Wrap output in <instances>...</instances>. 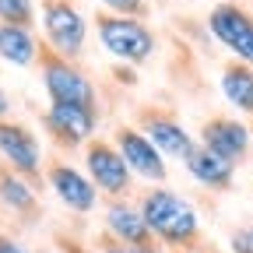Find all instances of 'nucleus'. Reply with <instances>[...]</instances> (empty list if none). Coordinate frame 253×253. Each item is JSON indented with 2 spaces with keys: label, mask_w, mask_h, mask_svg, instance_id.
<instances>
[{
  "label": "nucleus",
  "mask_w": 253,
  "mask_h": 253,
  "mask_svg": "<svg viewBox=\"0 0 253 253\" xmlns=\"http://www.w3.org/2000/svg\"><path fill=\"white\" fill-rule=\"evenodd\" d=\"M201 144L208 151H214L218 158L239 166V162H246L253 137H250V126L243 120H236V116H211L201 126Z\"/></svg>",
  "instance_id": "nucleus-12"
},
{
  "label": "nucleus",
  "mask_w": 253,
  "mask_h": 253,
  "mask_svg": "<svg viewBox=\"0 0 253 253\" xmlns=\"http://www.w3.org/2000/svg\"><path fill=\"white\" fill-rule=\"evenodd\" d=\"M137 123H141L137 130L158 148L162 158H179V162H186V155L197 148V141L190 137V130L179 123V116L162 109V106H141Z\"/></svg>",
  "instance_id": "nucleus-8"
},
{
  "label": "nucleus",
  "mask_w": 253,
  "mask_h": 253,
  "mask_svg": "<svg viewBox=\"0 0 253 253\" xmlns=\"http://www.w3.org/2000/svg\"><path fill=\"white\" fill-rule=\"evenodd\" d=\"M0 166L25 176L28 183H39L46 172L39 137L18 120H0Z\"/></svg>",
  "instance_id": "nucleus-6"
},
{
  "label": "nucleus",
  "mask_w": 253,
  "mask_h": 253,
  "mask_svg": "<svg viewBox=\"0 0 253 253\" xmlns=\"http://www.w3.org/2000/svg\"><path fill=\"white\" fill-rule=\"evenodd\" d=\"M42 179L49 183V190L60 197L63 208H71L78 214H91L95 208H99V190H95V183L71 162H60V158H53V162L46 166Z\"/></svg>",
  "instance_id": "nucleus-11"
},
{
  "label": "nucleus",
  "mask_w": 253,
  "mask_h": 253,
  "mask_svg": "<svg viewBox=\"0 0 253 253\" xmlns=\"http://www.w3.org/2000/svg\"><path fill=\"white\" fill-rule=\"evenodd\" d=\"M208 32L225 46L239 63L253 67V14H246L232 0H218L208 11Z\"/></svg>",
  "instance_id": "nucleus-7"
},
{
  "label": "nucleus",
  "mask_w": 253,
  "mask_h": 253,
  "mask_svg": "<svg viewBox=\"0 0 253 253\" xmlns=\"http://www.w3.org/2000/svg\"><path fill=\"white\" fill-rule=\"evenodd\" d=\"M63 250H67V253H91V250H84V246H74V243H63Z\"/></svg>",
  "instance_id": "nucleus-25"
},
{
  "label": "nucleus",
  "mask_w": 253,
  "mask_h": 253,
  "mask_svg": "<svg viewBox=\"0 0 253 253\" xmlns=\"http://www.w3.org/2000/svg\"><path fill=\"white\" fill-rule=\"evenodd\" d=\"M218 84H221V95H225V102H229L232 109L253 116V67L232 60V63H225V67H221Z\"/></svg>",
  "instance_id": "nucleus-17"
},
{
  "label": "nucleus",
  "mask_w": 253,
  "mask_h": 253,
  "mask_svg": "<svg viewBox=\"0 0 253 253\" xmlns=\"http://www.w3.org/2000/svg\"><path fill=\"white\" fill-rule=\"evenodd\" d=\"M229 246H232V253H253V225L232 232V243Z\"/></svg>",
  "instance_id": "nucleus-20"
},
{
  "label": "nucleus",
  "mask_w": 253,
  "mask_h": 253,
  "mask_svg": "<svg viewBox=\"0 0 253 253\" xmlns=\"http://www.w3.org/2000/svg\"><path fill=\"white\" fill-rule=\"evenodd\" d=\"M99 253H134L130 246H123V243H116L113 236H102V250Z\"/></svg>",
  "instance_id": "nucleus-21"
},
{
  "label": "nucleus",
  "mask_w": 253,
  "mask_h": 253,
  "mask_svg": "<svg viewBox=\"0 0 253 253\" xmlns=\"http://www.w3.org/2000/svg\"><path fill=\"white\" fill-rule=\"evenodd\" d=\"M99 4L120 18H137V21L148 18V0H99Z\"/></svg>",
  "instance_id": "nucleus-19"
},
{
  "label": "nucleus",
  "mask_w": 253,
  "mask_h": 253,
  "mask_svg": "<svg viewBox=\"0 0 253 253\" xmlns=\"http://www.w3.org/2000/svg\"><path fill=\"white\" fill-rule=\"evenodd\" d=\"M42 126L56 148H84L99 130V109L49 102V109L42 113Z\"/></svg>",
  "instance_id": "nucleus-10"
},
{
  "label": "nucleus",
  "mask_w": 253,
  "mask_h": 253,
  "mask_svg": "<svg viewBox=\"0 0 253 253\" xmlns=\"http://www.w3.org/2000/svg\"><path fill=\"white\" fill-rule=\"evenodd\" d=\"M39 74H42V88L49 95V102L56 106H88V109H99V88L95 81L78 67L74 60H63L56 53H49L42 46L39 56Z\"/></svg>",
  "instance_id": "nucleus-4"
},
{
  "label": "nucleus",
  "mask_w": 253,
  "mask_h": 253,
  "mask_svg": "<svg viewBox=\"0 0 253 253\" xmlns=\"http://www.w3.org/2000/svg\"><path fill=\"white\" fill-rule=\"evenodd\" d=\"M39 18L36 0H0V25H25L32 28Z\"/></svg>",
  "instance_id": "nucleus-18"
},
{
  "label": "nucleus",
  "mask_w": 253,
  "mask_h": 253,
  "mask_svg": "<svg viewBox=\"0 0 253 253\" xmlns=\"http://www.w3.org/2000/svg\"><path fill=\"white\" fill-rule=\"evenodd\" d=\"M84 176L109 201H120V197H126L134 190V176H130V169H126L123 155L106 137H91L84 144Z\"/></svg>",
  "instance_id": "nucleus-5"
},
{
  "label": "nucleus",
  "mask_w": 253,
  "mask_h": 253,
  "mask_svg": "<svg viewBox=\"0 0 253 253\" xmlns=\"http://www.w3.org/2000/svg\"><path fill=\"white\" fill-rule=\"evenodd\" d=\"M42 46L63 60H78L88 42V21L71 0H42L39 4Z\"/></svg>",
  "instance_id": "nucleus-3"
},
{
  "label": "nucleus",
  "mask_w": 253,
  "mask_h": 253,
  "mask_svg": "<svg viewBox=\"0 0 253 253\" xmlns=\"http://www.w3.org/2000/svg\"><path fill=\"white\" fill-rule=\"evenodd\" d=\"M71 4H74V0H71Z\"/></svg>",
  "instance_id": "nucleus-27"
},
{
  "label": "nucleus",
  "mask_w": 253,
  "mask_h": 253,
  "mask_svg": "<svg viewBox=\"0 0 253 253\" xmlns=\"http://www.w3.org/2000/svg\"><path fill=\"white\" fill-rule=\"evenodd\" d=\"M0 253H28V250H21L14 239H7V236H0Z\"/></svg>",
  "instance_id": "nucleus-22"
},
{
  "label": "nucleus",
  "mask_w": 253,
  "mask_h": 253,
  "mask_svg": "<svg viewBox=\"0 0 253 253\" xmlns=\"http://www.w3.org/2000/svg\"><path fill=\"white\" fill-rule=\"evenodd\" d=\"M250 137H253V126H250Z\"/></svg>",
  "instance_id": "nucleus-26"
},
{
  "label": "nucleus",
  "mask_w": 253,
  "mask_h": 253,
  "mask_svg": "<svg viewBox=\"0 0 253 253\" xmlns=\"http://www.w3.org/2000/svg\"><path fill=\"white\" fill-rule=\"evenodd\" d=\"M0 120H11V99L4 88H0Z\"/></svg>",
  "instance_id": "nucleus-23"
},
{
  "label": "nucleus",
  "mask_w": 253,
  "mask_h": 253,
  "mask_svg": "<svg viewBox=\"0 0 253 253\" xmlns=\"http://www.w3.org/2000/svg\"><path fill=\"white\" fill-rule=\"evenodd\" d=\"M95 36H99V46L123 60V63H144L155 56V32L137 21V18H120V14H109V11H99L95 14Z\"/></svg>",
  "instance_id": "nucleus-2"
},
{
  "label": "nucleus",
  "mask_w": 253,
  "mask_h": 253,
  "mask_svg": "<svg viewBox=\"0 0 253 253\" xmlns=\"http://www.w3.org/2000/svg\"><path fill=\"white\" fill-rule=\"evenodd\" d=\"M0 204L18 218H39V194L36 183H28L25 176L11 172L7 166H0Z\"/></svg>",
  "instance_id": "nucleus-16"
},
{
  "label": "nucleus",
  "mask_w": 253,
  "mask_h": 253,
  "mask_svg": "<svg viewBox=\"0 0 253 253\" xmlns=\"http://www.w3.org/2000/svg\"><path fill=\"white\" fill-rule=\"evenodd\" d=\"M42 56V39L36 28L25 25H0V60L11 67H36Z\"/></svg>",
  "instance_id": "nucleus-15"
},
{
  "label": "nucleus",
  "mask_w": 253,
  "mask_h": 253,
  "mask_svg": "<svg viewBox=\"0 0 253 253\" xmlns=\"http://www.w3.org/2000/svg\"><path fill=\"white\" fill-rule=\"evenodd\" d=\"M183 166H186L190 179L197 186H204V190H211V194H225V190H232V183H236V166L225 162V158H218L214 151H208L204 144H197L190 151Z\"/></svg>",
  "instance_id": "nucleus-13"
},
{
  "label": "nucleus",
  "mask_w": 253,
  "mask_h": 253,
  "mask_svg": "<svg viewBox=\"0 0 253 253\" xmlns=\"http://www.w3.org/2000/svg\"><path fill=\"white\" fill-rule=\"evenodd\" d=\"M106 232H109L116 243L130 246V250L151 243V232H148V225H144L141 208H137L134 201H126V197L106 204Z\"/></svg>",
  "instance_id": "nucleus-14"
},
{
  "label": "nucleus",
  "mask_w": 253,
  "mask_h": 253,
  "mask_svg": "<svg viewBox=\"0 0 253 253\" xmlns=\"http://www.w3.org/2000/svg\"><path fill=\"white\" fill-rule=\"evenodd\" d=\"M144 225L151 232V239L166 243V246H194L201 236V218L197 208L186 197H179L169 186H148L141 201H137Z\"/></svg>",
  "instance_id": "nucleus-1"
},
{
  "label": "nucleus",
  "mask_w": 253,
  "mask_h": 253,
  "mask_svg": "<svg viewBox=\"0 0 253 253\" xmlns=\"http://www.w3.org/2000/svg\"><path fill=\"white\" fill-rule=\"evenodd\" d=\"M113 144H116V151L123 155V162H126V169H130L134 179H144V183H151V186H162V183L169 179L166 158L158 155V148L137 130V126H130V123L116 126Z\"/></svg>",
  "instance_id": "nucleus-9"
},
{
  "label": "nucleus",
  "mask_w": 253,
  "mask_h": 253,
  "mask_svg": "<svg viewBox=\"0 0 253 253\" xmlns=\"http://www.w3.org/2000/svg\"><path fill=\"white\" fill-rule=\"evenodd\" d=\"M134 253H166V250H162V246H158V243L151 239V243H144V246H134Z\"/></svg>",
  "instance_id": "nucleus-24"
}]
</instances>
